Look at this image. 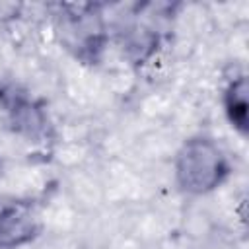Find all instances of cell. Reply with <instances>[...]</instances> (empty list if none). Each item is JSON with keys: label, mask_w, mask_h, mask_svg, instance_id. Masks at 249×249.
<instances>
[{"label": "cell", "mask_w": 249, "mask_h": 249, "mask_svg": "<svg viewBox=\"0 0 249 249\" xmlns=\"http://www.w3.org/2000/svg\"><path fill=\"white\" fill-rule=\"evenodd\" d=\"M226 113L230 123L239 130V132H247V82L243 76L235 78L228 89H226Z\"/></svg>", "instance_id": "cell-4"}, {"label": "cell", "mask_w": 249, "mask_h": 249, "mask_svg": "<svg viewBox=\"0 0 249 249\" xmlns=\"http://www.w3.org/2000/svg\"><path fill=\"white\" fill-rule=\"evenodd\" d=\"M37 231V216L29 202L0 198V245L16 247L29 241Z\"/></svg>", "instance_id": "cell-2"}, {"label": "cell", "mask_w": 249, "mask_h": 249, "mask_svg": "<svg viewBox=\"0 0 249 249\" xmlns=\"http://www.w3.org/2000/svg\"><path fill=\"white\" fill-rule=\"evenodd\" d=\"M228 171L230 165L222 148L210 138H191L177 154V181L189 193L202 195L216 189L226 179Z\"/></svg>", "instance_id": "cell-1"}, {"label": "cell", "mask_w": 249, "mask_h": 249, "mask_svg": "<svg viewBox=\"0 0 249 249\" xmlns=\"http://www.w3.org/2000/svg\"><path fill=\"white\" fill-rule=\"evenodd\" d=\"M60 31L68 49H74L78 56H95V51L101 49V25L97 16H64Z\"/></svg>", "instance_id": "cell-3"}, {"label": "cell", "mask_w": 249, "mask_h": 249, "mask_svg": "<svg viewBox=\"0 0 249 249\" xmlns=\"http://www.w3.org/2000/svg\"><path fill=\"white\" fill-rule=\"evenodd\" d=\"M10 111H12V121L18 124V128H27L29 132H33L35 128H39L41 115H39V111L33 105H29V101L12 97Z\"/></svg>", "instance_id": "cell-5"}]
</instances>
